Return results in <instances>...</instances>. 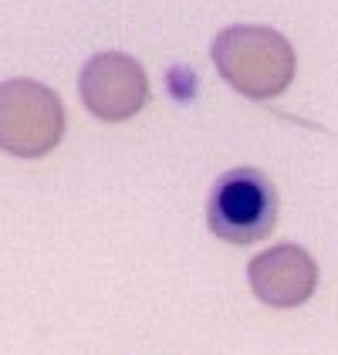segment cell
<instances>
[{
  "mask_svg": "<svg viewBox=\"0 0 338 355\" xmlns=\"http://www.w3.org/2000/svg\"><path fill=\"white\" fill-rule=\"evenodd\" d=\"M213 64L233 92L247 98H274L294 78V48L281 31L260 24H230L210 44Z\"/></svg>",
  "mask_w": 338,
  "mask_h": 355,
  "instance_id": "cell-1",
  "label": "cell"
},
{
  "mask_svg": "<svg viewBox=\"0 0 338 355\" xmlns=\"http://www.w3.org/2000/svg\"><path fill=\"white\" fill-rule=\"evenodd\" d=\"M278 223V190L274 183L254 169L233 166L213 183L206 203V227L226 244L247 247L264 241Z\"/></svg>",
  "mask_w": 338,
  "mask_h": 355,
  "instance_id": "cell-2",
  "label": "cell"
},
{
  "mask_svg": "<svg viewBox=\"0 0 338 355\" xmlns=\"http://www.w3.org/2000/svg\"><path fill=\"white\" fill-rule=\"evenodd\" d=\"M64 136V105L34 78L0 82V149L21 159L48 156Z\"/></svg>",
  "mask_w": 338,
  "mask_h": 355,
  "instance_id": "cell-3",
  "label": "cell"
},
{
  "mask_svg": "<svg viewBox=\"0 0 338 355\" xmlns=\"http://www.w3.org/2000/svg\"><path fill=\"white\" fill-rule=\"evenodd\" d=\"M84 109L102 122H125L149 102V78L125 51H102L88 58L78 75Z\"/></svg>",
  "mask_w": 338,
  "mask_h": 355,
  "instance_id": "cell-4",
  "label": "cell"
},
{
  "mask_svg": "<svg viewBox=\"0 0 338 355\" xmlns=\"http://www.w3.org/2000/svg\"><path fill=\"white\" fill-rule=\"evenodd\" d=\"M251 291L271 308H298L318 288V261L298 244H274L247 264Z\"/></svg>",
  "mask_w": 338,
  "mask_h": 355,
  "instance_id": "cell-5",
  "label": "cell"
},
{
  "mask_svg": "<svg viewBox=\"0 0 338 355\" xmlns=\"http://www.w3.org/2000/svg\"><path fill=\"white\" fill-rule=\"evenodd\" d=\"M166 92L176 98V102H193L197 98V92H199V78H197V71L190 68V64H172L166 71Z\"/></svg>",
  "mask_w": 338,
  "mask_h": 355,
  "instance_id": "cell-6",
  "label": "cell"
}]
</instances>
